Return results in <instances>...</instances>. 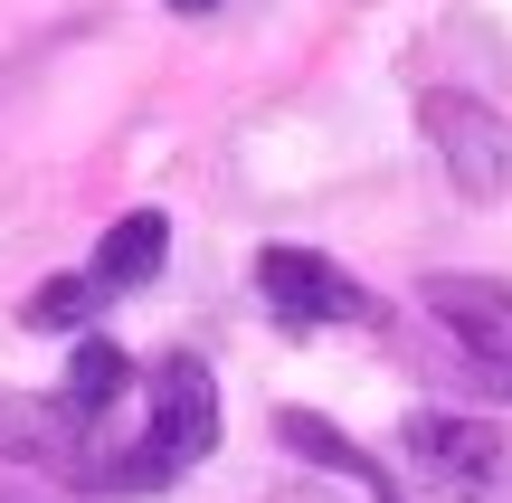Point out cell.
<instances>
[{"mask_svg":"<svg viewBox=\"0 0 512 503\" xmlns=\"http://www.w3.org/2000/svg\"><path fill=\"white\" fill-rule=\"evenodd\" d=\"M133 390H143V409L105 418L76 494H162V485H181V475L219 447V380H209V361L171 352V361H152Z\"/></svg>","mask_w":512,"mask_h":503,"instance_id":"cell-1","label":"cell"},{"mask_svg":"<svg viewBox=\"0 0 512 503\" xmlns=\"http://www.w3.org/2000/svg\"><path fill=\"white\" fill-rule=\"evenodd\" d=\"M418 304H427V323L446 333L456 371L475 380L484 399H512V285L503 276H427Z\"/></svg>","mask_w":512,"mask_h":503,"instance_id":"cell-2","label":"cell"},{"mask_svg":"<svg viewBox=\"0 0 512 503\" xmlns=\"http://www.w3.org/2000/svg\"><path fill=\"white\" fill-rule=\"evenodd\" d=\"M408 466L427 494L446 503H512V437L456 409H418L408 418Z\"/></svg>","mask_w":512,"mask_h":503,"instance_id":"cell-3","label":"cell"},{"mask_svg":"<svg viewBox=\"0 0 512 503\" xmlns=\"http://www.w3.org/2000/svg\"><path fill=\"white\" fill-rule=\"evenodd\" d=\"M256 295H266V314L285 323V333L380 323V295H370L361 276H342L332 257H313V247H266V257H256Z\"/></svg>","mask_w":512,"mask_h":503,"instance_id":"cell-4","label":"cell"},{"mask_svg":"<svg viewBox=\"0 0 512 503\" xmlns=\"http://www.w3.org/2000/svg\"><path fill=\"white\" fill-rule=\"evenodd\" d=\"M418 124H427V143H437L446 181H456L465 200H512V124L484 95H427Z\"/></svg>","mask_w":512,"mask_h":503,"instance_id":"cell-5","label":"cell"},{"mask_svg":"<svg viewBox=\"0 0 512 503\" xmlns=\"http://www.w3.org/2000/svg\"><path fill=\"white\" fill-rule=\"evenodd\" d=\"M0 466H29L48 485L76 494V466H86V418L67 399H29V390H0Z\"/></svg>","mask_w":512,"mask_h":503,"instance_id":"cell-6","label":"cell"},{"mask_svg":"<svg viewBox=\"0 0 512 503\" xmlns=\"http://www.w3.org/2000/svg\"><path fill=\"white\" fill-rule=\"evenodd\" d=\"M275 447H285V456H304V466H323V475H351L370 503H399V475H389L370 447H351L332 418H313V409H275Z\"/></svg>","mask_w":512,"mask_h":503,"instance_id":"cell-7","label":"cell"},{"mask_svg":"<svg viewBox=\"0 0 512 503\" xmlns=\"http://www.w3.org/2000/svg\"><path fill=\"white\" fill-rule=\"evenodd\" d=\"M162 257H171V219H162V209H133V219L105 228V247H95L86 276H95V295L114 304V295H133V285L162 276Z\"/></svg>","mask_w":512,"mask_h":503,"instance_id":"cell-8","label":"cell"},{"mask_svg":"<svg viewBox=\"0 0 512 503\" xmlns=\"http://www.w3.org/2000/svg\"><path fill=\"white\" fill-rule=\"evenodd\" d=\"M95 314H105L95 276H48L29 304H19V323H29V333H76V323H95Z\"/></svg>","mask_w":512,"mask_h":503,"instance_id":"cell-9","label":"cell"},{"mask_svg":"<svg viewBox=\"0 0 512 503\" xmlns=\"http://www.w3.org/2000/svg\"><path fill=\"white\" fill-rule=\"evenodd\" d=\"M0 503H86V494H57V485H19V475H0Z\"/></svg>","mask_w":512,"mask_h":503,"instance_id":"cell-10","label":"cell"},{"mask_svg":"<svg viewBox=\"0 0 512 503\" xmlns=\"http://www.w3.org/2000/svg\"><path fill=\"white\" fill-rule=\"evenodd\" d=\"M171 10H190V19H200V10H219V0H171Z\"/></svg>","mask_w":512,"mask_h":503,"instance_id":"cell-11","label":"cell"}]
</instances>
